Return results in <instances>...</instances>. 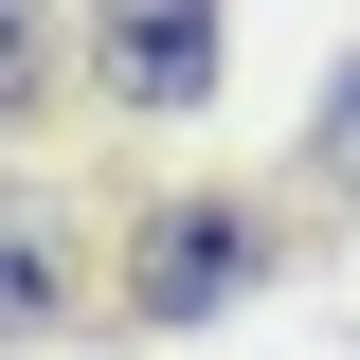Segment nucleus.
<instances>
[{
  "instance_id": "obj_3",
  "label": "nucleus",
  "mask_w": 360,
  "mask_h": 360,
  "mask_svg": "<svg viewBox=\"0 0 360 360\" xmlns=\"http://www.w3.org/2000/svg\"><path fill=\"white\" fill-rule=\"evenodd\" d=\"M54 307H72V252H54L37 198H0V342H18V324H54Z\"/></svg>"
},
{
  "instance_id": "obj_5",
  "label": "nucleus",
  "mask_w": 360,
  "mask_h": 360,
  "mask_svg": "<svg viewBox=\"0 0 360 360\" xmlns=\"http://www.w3.org/2000/svg\"><path fill=\"white\" fill-rule=\"evenodd\" d=\"M324 180H360V72L324 90Z\"/></svg>"
},
{
  "instance_id": "obj_2",
  "label": "nucleus",
  "mask_w": 360,
  "mask_h": 360,
  "mask_svg": "<svg viewBox=\"0 0 360 360\" xmlns=\"http://www.w3.org/2000/svg\"><path fill=\"white\" fill-rule=\"evenodd\" d=\"M217 288H252V217H234V198L144 217V252H127V307H144V324H198Z\"/></svg>"
},
{
  "instance_id": "obj_1",
  "label": "nucleus",
  "mask_w": 360,
  "mask_h": 360,
  "mask_svg": "<svg viewBox=\"0 0 360 360\" xmlns=\"http://www.w3.org/2000/svg\"><path fill=\"white\" fill-rule=\"evenodd\" d=\"M90 72L127 108H198L217 90V0H90Z\"/></svg>"
},
{
  "instance_id": "obj_4",
  "label": "nucleus",
  "mask_w": 360,
  "mask_h": 360,
  "mask_svg": "<svg viewBox=\"0 0 360 360\" xmlns=\"http://www.w3.org/2000/svg\"><path fill=\"white\" fill-rule=\"evenodd\" d=\"M37 72H54V18H37V0H0V108H37Z\"/></svg>"
}]
</instances>
